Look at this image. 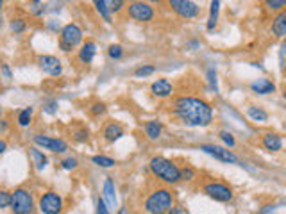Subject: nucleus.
Listing matches in <instances>:
<instances>
[{"instance_id":"f257e3e1","label":"nucleus","mask_w":286,"mask_h":214,"mask_svg":"<svg viewBox=\"0 0 286 214\" xmlns=\"http://www.w3.org/2000/svg\"><path fill=\"white\" fill-rule=\"evenodd\" d=\"M172 115L186 127H208L213 121V107L204 99L182 95L174 100Z\"/></svg>"},{"instance_id":"f03ea898","label":"nucleus","mask_w":286,"mask_h":214,"mask_svg":"<svg viewBox=\"0 0 286 214\" xmlns=\"http://www.w3.org/2000/svg\"><path fill=\"white\" fill-rule=\"evenodd\" d=\"M149 168L152 171V175L156 179H160L161 182H165V184H177V182L182 181V175H181V168L174 163V161L166 159V157H152L149 163Z\"/></svg>"},{"instance_id":"7ed1b4c3","label":"nucleus","mask_w":286,"mask_h":214,"mask_svg":"<svg viewBox=\"0 0 286 214\" xmlns=\"http://www.w3.org/2000/svg\"><path fill=\"white\" fill-rule=\"evenodd\" d=\"M174 197H172V191L170 189H166V187H158L154 191L150 193L145 203H143V207L145 211L150 214H168L174 205Z\"/></svg>"},{"instance_id":"20e7f679","label":"nucleus","mask_w":286,"mask_h":214,"mask_svg":"<svg viewBox=\"0 0 286 214\" xmlns=\"http://www.w3.org/2000/svg\"><path fill=\"white\" fill-rule=\"evenodd\" d=\"M83 39L84 33L77 23H66L65 27H61L59 31V49L68 54V52L77 49L79 45L83 47Z\"/></svg>"},{"instance_id":"39448f33","label":"nucleus","mask_w":286,"mask_h":214,"mask_svg":"<svg viewBox=\"0 0 286 214\" xmlns=\"http://www.w3.org/2000/svg\"><path fill=\"white\" fill-rule=\"evenodd\" d=\"M36 205H34L33 191L27 187H17L11 193V211L13 214H33Z\"/></svg>"},{"instance_id":"423d86ee","label":"nucleus","mask_w":286,"mask_h":214,"mask_svg":"<svg viewBox=\"0 0 286 214\" xmlns=\"http://www.w3.org/2000/svg\"><path fill=\"white\" fill-rule=\"evenodd\" d=\"M202 191L206 193L209 198H213L214 202L227 203V202H231L232 198H234L232 187L227 186L226 182H218V181L208 182V184H204Z\"/></svg>"},{"instance_id":"0eeeda50","label":"nucleus","mask_w":286,"mask_h":214,"mask_svg":"<svg viewBox=\"0 0 286 214\" xmlns=\"http://www.w3.org/2000/svg\"><path fill=\"white\" fill-rule=\"evenodd\" d=\"M63 205V197L55 191H45L38 200V209L41 214H61Z\"/></svg>"},{"instance_id":"6e6552de","label":"nucleus","mask_w":286,"mask_h":214,"mask_svg":"<svg viewBox=\"0 0 286 214\" xmlns=\"http://www.w3.org/2000/svg\"><path fill=\"white\" fill-rule=\"evenodd\" d=\"M33 141L36 147L43 150H49V152H54V154H65L68 150V143L61 137H50L47 134H34Z\"/></svg>"},{"instance_id":"1a4fd4ad","label":"nucleus","mask_w":286,"mask_h":214,"mask_svg":"<svg viewBox=\"0 0 286 214\" xmlns=\"http://www.w3.org/2000/svg\"><path fill=\"white\" fill-rule=\"evenodd\" d=\"M125 9L129 18L136 20V22H152L156 16L154 7L150 6L149 2H131Z\"/></svg>"},{"instance_id":"9d476101","label":"nucleus","mask_w":286,"mask_h":214,"mask_svg":"<svg viewBox=\"0 0 286 214\" xmlns=\"http://www.w3.org/2000/svg\"><path fill=\"white\" fill-rule=\"evenodd\" d=\"M198 150H202L204 154L211 155V157H214L216 161L227 163V165H240L238 155L232 154L231 150L226 148V147H218V145H200Z\"/></svg>"},{"instance_id":"9b49d317","label":"nucleus","mask_w":286,"mask_h":214,"mask_svg":"<svg viewBox=\"0 0 286 214\" xmlns=\"http://www.w3.org/2000/svg\"><path fill=\"white\" fill-rule=\"evenodd\" d=\"M168 6L172 7V11L179 15L181 18H184V20H193L200 13L198 4L197 2H192V0H170Z\"/></svg>"},{"instance_id":"f8f14e48","label":"nucleus","mask_w":286,"mask_h":214,"mask_svg":"<svg viewBox=\"0 0 286 214\" xmlns=\"http://www.w3.org/2000/svg\"><path fill=\"white\" fill-rule=\"evenodd\" d=\"M38 66L39 70L50 75V77H59L61 73H63V65H61V59L59 57H55V55H39L38 57Z\"/></svg>"},{"instance_id":"ddd939ff","label":"nucleus","mask_w":286,"mask_h":214,"mask_svg":"<svg viewBox=\"0 0 286 214\" xmlns=\"http://www.w3.org/2000/svg\"><path fill=\"white\" fill-rule=\"evenodd\" d=\"M150 93L154 95L156 99H170L174 95V86L168 79H158L150 84Z\"/></svg>"},{"instance_id":"4468645a","label":"nucleus","mask_w":286,"mask_h":214,"mask_svg":"<svg viewBox=\"0 0 286 214\" xmlns=\"http://www.w3.org/2000/svg\"><path fill=\"white\" fill-rule=\"evenodd\" d=\"M102 198H104L106 205L109 207V211H115L116 209V187L111 177H106L104 184H102Z\"/></svg>"},{"instance_id":"2eb2a0df","label":"nucleus","mask_w":286,"mask_h":214,"mask_svg":"<svg viewBox=\"0 0 286 214\" xmlns=\"http://www.w3.org/2000/svg\"><path fill=\"white\" fill-rule=\"evenodd\" d=\"M261 145H263L265 150H268V152L275 154V152H279V150L283 148V139H281V136L279 134H275V132H267V134H263V137H261Z\"/></svg>"},{"instance_id":"dca6fc26","label":"nucleus","mask_w":286,"mask_h":214,"mask_svg":"<svg viewBox=\"0 0 286 214\" xmlns=\"http://www.w3.org/2000/svg\"><path fill=\"white\" fill-rule=\"evenodd\" d=\"M95 54H97V43L91 41V39H86L83 43V47H81V50H79L77 57L83 65H91Z\"/></svg>"},{"instance_id":"f3484780","label":"nucleus","mask_w":286,"mask_h":214,"mask_svg":"<svg viewBox=\"0 0 286 214\" xmlns=\"http://www.w3.org/2000/svg\"><path fill=\"white\" fill-rule=\"evenodd\" d=\"M125 132H124V127L120 123H116V121H109V123H106L104 131H102V136L107 143H115L118 141L122 136H124Z\"/></svg>"},{"instance_id":"a211bd4d","label":"nucleus","mask_w":286,"mask_h":214,"mask_svg":"<svg viewBox=\"0 0 286 214\" xmlns=\"http://www.w3.org/2000/svg\"><path fill=\"white\" fill-rule=\"evenodd\" d=\"M250 91L256 95H270L275 91V84L267 77H261L258 81L250 82Z\"/></svg>"},{"instance_id":"6ab92c4d","label":"nucleus","mask_w":286,"mask_h":214,"mask_svg":"<svg viewBox=\"0 0 286 214\" xmlns=\"http://www.w3.org/2000/svg\"><path fill=\"white\" fill-rule=\"evenodd\" d=\"M270 31L275 38H285L286 36V11H281L275 15V18L272 20V25H270Z\"/></svg>"},{"instance_id":"aec40b11","label":"nucleus","mask_w":286,"mask_h":214,"mask_svg":"<svg viewBox=\"0 0 286 214\" xmlns=\"http://www.w3.org/2000/svg\"><path fill=\"white\" fill-rule=\"evenodd\" d=\"M143 131H145V136L149 137L150 141H158L161 137V132H163V125L158 120H149L143 123Z\"/></svg>"},{"instance_id":"412c9836","label":"nucleus","mask_w":286,"mask_h":214,"mask_svg":"<svg viewBox=\"0 0 286 214\" xmlns=\"http://www.w3.org/2000/svg\"><path fill=\"white\" fill-rule=\"evenodd\" d=\"M29 155H31L34 168H36L38 171H43L45 168H47V165H49V159H47V155H45L39 148H36V147H31V148H29Z\"/></svg>"},{"instance_id":"4be33fe9","label":"nucleus","mask_w":286,"mask_h":214,"mask_svg":"<svg viewBox=\"0 0 286 214\" xmlns=\"http://www.w3.org/2000/svg\"><path fill=\"white\" fill-rule=\"evenodd\" d=\"M218 13H220V2L218 0H213L209 4V16H208V23H206V29L208 31H213L218 23Z\"/></svg>"},{"instance_id":"5701e85b","label":"nucleus","mask_w":286,"mask_h":214,"mask_svg":"<svg viewBox=\"0 0 286 214\" xmlns=\"http://www.w3.org/2000/svg\"><path fill=\"white\" fill-rule=\"evenodd\" d=\"M33 113H34V107H23L22 111H18V116H17V123L18 127H25L31 125V121H33Z\"/></svg>"},{"instance_id":"b1692460","label":"nucleus","mask_w":286,"mask_h":214,"mask_svg":"<svg viewBox=\"0 0 286 214\" xmlns=\"http://www.w3.org/2000/svg\"><path fill=\"white\" fill-rule=\"evenodd\" d=\"M247 116L252 121H259V123H263V121L268 120V113L265 109H261V107H258V105H250L247 109Z\"/></svg>"},{"instance_id":"393cba45","label":"nucleus","mask_w":286,"mask_h":214,"mask_svg":"<svg viewBox=\"0 0 286 214\" xmlns=\"http://www.w3.org/2000/svg\"><path fill=\"white\" fill-rule=\"evenodd\" d=\"M93 6L97 7V11H99L100 16L104 18V22L113 23V16H111V11H109V7H107V2H106V0H95Z\"/></svg>"},{"instance_id":"a878e982","label":"nucleus","mask_w":286,"mask_h":214,"mask_svg":"<svg viewBox=\"0 0 286 214\" xmlns=\"http://www.w3.org/2000/svg\"><path fill=\"white\" fill-rule=\"evenodd\" d=\"M91 163L97 165L99 168H113V166L116 165V161L107 157V155H93V157H91Z\"/></svg>"},{"instance_id":"bb28decb","label":"nucleus","mask_w":286,"mask_h":214,"mask_svg":"<svg viewBox=\"0 0 286 214\" xmlns=\"http://www.w3.org/2000/svg\"><path fill=\"white\" fill-rule=\"evenodd\" d=\"M9 29H11L15 34H22V33H25V29H27V22H25L23 18H13L11 22H9Z\"/></svg>"},{"instance_id":"cd10ccee","label":"nucleus","mask_w":286,"mask_h":214,"mask_svg":"<svg viewBox=\"0 0 286 214\" xmlns=\"http://www.w3.org/2000/svg\"><path fill=\"white\" fill-rule=\"evenodd\" d=\"M156 71V66L154 65H142L138 66L136 70H134V77L142 79V77H149V75H152Z\"/></svg>"},{"instance_id":"c85d7f7f","label":"nucleus","mask_w":286,"mask_h":214,"mask_svg":"<svg viewBox=\"0 0 286 214\" xmlns=\"http://www.w3.org/2000/svg\"><path fill=\"white\" fill-rule=\"evenodd\" d=\"M107 55H109L111 59H115V61L122 59V57H124V47H122V45H118V43L109 45V47H107Z\"/></svg>"},{"instance_id":"c756f323","label":"nucleus","mask_w":286,"mask_h":214,"mask_svg":"<svg viewBox=\"0 0 286 214\" xmlns=\"http://www.w3.org/2000/svg\"><path fill=\"white\" fill-rule=\"evenodd\" d=\"M61 168L66 171H73L79 168V161L75 159V157H72V155H68V157H65V159L61 161Z\"/></svg>"},{"instance_id":"7c9ffc66","label":"nucleus","mask_w":286,"mask_h":214,"mask_svg":"<svg viewBox=\"0 0 286 214\" xmlns=\"http://www.w3.org/2000/svg\"><path fill=\"white\" fill-rule=\"evenodd\" d=\"M218 137L226 143L227 148H234V147H236V139H234V136H232L229 131H220L218 132Z\"/></svg>"},{"instance_id":"2f4dec72","label":"nucleus","mask_w":286,"mask_h":214,"mask_svg":"<svg viewBox=\"0 0 286 214\" xmlns=\"http://www.w3.org/2000/svg\"><path fill=\"white\" fill-rule=\"evenodd\" d=\"M106 113H107V105L104 102H95L89 107V115L91 116H104Z\"/></svg>"},{"instance_id":"473e14b6","label":"nucleus","mask_w":286,"mask_h":214,"mask_svg":"<svg viewBox=\"0 0 286 214\" xmlns=\"http://www.w3.org/2000/svg\"><path fill=\"white\" fill-rule=\"evenodd\" d=\"M208 81H209V88L213 89L214 93H218V81H216V70L213 66L208 68Z\"/></svg>"},{"instance_id":"72a5a7b5","label":"nucleus","mask_w":286,"mask_h":214,"mask_svg":"<svg viewBox=\"0 0 286 214\" xmlns=\"http://www.w3.org/2000/svg\"><path fill=\"white\" fill-rule=\"evenodd\" d=\"M267 7H268L270 11H285L286 7V0H268L267 2Z\"/></svg>"},{"instance_id":"f704fd0d","label":"nucleus","mask_w":286,"mask_h":214,"mask_svg":"<svg viewBox=\"0 0 286 214\" xmlns=\"http://www.w3.org/2000/svg\"><path fill=\"white\" fill-rule=\"evenodd\" d=\"M106 2H107V7H109L111 15H113V13H120L122 9H124V6H125L124 0H106Z\"/></svg>"},{"instance_id":"c9c22d12","label":"nucleus","mask_w":286,"mask_h":214,"mask_svg":"<svg viewBox=\"0 0 286 214\" xmlns=\"http://www.w3.org/2000/svg\"><path fill=\"white\" fill-rule=\"evenodd\" d=\"M57 107H59V104H57V100H54V99L47 100L43 104V111L47 115H55V113H57Z\"/></svg>"},{"instance_id":"e433bc0d","label":"nucleus","mask_w":286,"mask_h":214,"mask_svg":"<svg viewBox=\"0 0 286 214\" xmlns=\"http://www.w3.org/2000/svg\"><path fill=\"white\" fill-rule=\"evenodd\" d=\"M0 207L2 209L11 207V193L6 191V189H2V191H0Z\"/></svg>"},{"instance_id":"4c0bfd02","label":"nucleus","mask_w":286,"mask_h":214,"mask_svg":"<svg viewBox=\"0 0 286 214\" xmlns=\"http://www.w3.org/2000/svg\"><path fill=\"white\" fill-rule=\"evenodd\" d=\"M73 139L77 143H86L89 139V132L88 129H79V131L73 132Z\"/></svg>"},{"instance_id":"58836bf2","label":"nucleus","mask_w":286,"mask_h":214,"mask_svg":"<svg viewBox=\"0 0 286 214\" xmlns=\"http://www.w3.org/2000/svg\"><path fill=\"white\" fill-rule=\"evenodd\" d=\"M181 175L182 181H193L195 179V170L192 166H184V168H181Z\"/></svg>"},{"instance_id":"ea45409f","label":"nucleus","mask_w":286,"mask_h":214,"mask_svg":"<svg viewBox=\"0 0 286 214\" xmlns=\"http://www.w3.org/2000/svg\"><path fill=\"white\" fill-rule=\"evenodd\" d=\"M97 214H111L109 207L106 205L104 198H102V197L97 198Z\"/></svg>"},{"instance_id":"a19ab883","label":"nucleus","mask_w":286,"mask_h":214,"mask_svg":"<svg viewBox=\"0 0 286 214\" xmlns=\"http://www.w3.org/2000/svg\"><path fill=\"white\" fill-rule=\"evenodd\" d=\"M31 6H33V9H31V11H33V15H36V16H41V15L45 13V4H43V2H33Z\"/></svg>"},{"instance_id":"79ce46f5","label":"nucleus","mask_w":286,"mask_h":214,"mask_svg":"<svg viewBox=\"0 0 286 214\" xmlns=\"http://www.w3.org/2000/svg\"><path fill=\"white\" fill-rule=\"evenodd\" d=\"M275 209H277V205H275V203H267V205H263V207L259 209L258 214H274Z\"/></svg>"},{"instance_id":"37998d69","label":"nucleus","mask_w":286,"mask_h":214,"mask_svg":"<svg viewBox=\"0 0 286 214\" xmlns=\"http://www.w3.org/2000/svg\"><path fill=\"white\" fill-rule=\"evenodd\" d=\"M2 75H4V79L6 81H13V71H11V68H9V65H2Z\"/></svg>"},{"instance_id":"c03bdc74","label":"nucleus","mask_w":286,"mask_h":214,"mask_svg":"<svg viewBox=\"0 0 286 214\" xmlns=\"http://www.w3.org/2000/svg\"><path fill=\"white\" fill-rule=\"evenodd\" d=\"M168 214H184V213H182V209L179 207V205H174V207L168 211Z\"/></svg>"},{"instance_id":"a18cd8bd","label":"nucleus","mask_w":286,"mask_h":214,"mask_svg":"<svg viewBox=\"0 0 286 214\" xmlns=\"http://www.w3.org/2000/svg\"><path fill=\"white\" fill-rule=\"evenodd\" d=\"M6 148H7V143L4 141V139H2V143H0V152L4 154V152H6Z\"/></svg>"},{"instance_id":"49530a36","label":"nucleus","mask_w":286,"mask_h":214,"mask_svg":"<svg viewBox=\"0 0 286 214\" xmlns=\"http://www.w3.org/2000/svg\"><path fill=\"white\" fill-rule=\"evenodd\" d=\"M116 214H129V211H127V207L124 205V207H120L118 211H116Z\"/></svg>"},{"instance_id":"de8ad7c7","label":"nucleus","mask_w":286,"mask_h":214,"mask_svg":"<svg viewBox=\"0 0 286 214\" xmlns=\"http://www.w3.org/2000/svg\"><path fill=\"white\" fill-rule=\"evenodd\" d=\"M198 41H190V43H188V47H192V49H198Z\"/></svg>"},{"instance_id":"09e8293b","label":"nucleus","mask_w":286,"mask_h":214,"mask_svg":"<svg viewBox=\"0 0 286 214\" xmlns=\"http://www.w3.org/2000/svg\"><path fill=\"white\" fill-rule=\"evenodd\" d=\"M7 131V120H2V132Z\"/></svg>"},{"instance_id":"8fccbe9b","label":"nucleus","mask_w":286,"mask_h":214,"mask_svg":"<svg viewBox=\"0 0 286 214\" xmlns=\"http://www.w3.org/2000/svg\"><path fill=\"white\" fill-rule=\"evenodd\" d=\"M285 100H286V89H285Z\"/></svg>"}]
</instances>
